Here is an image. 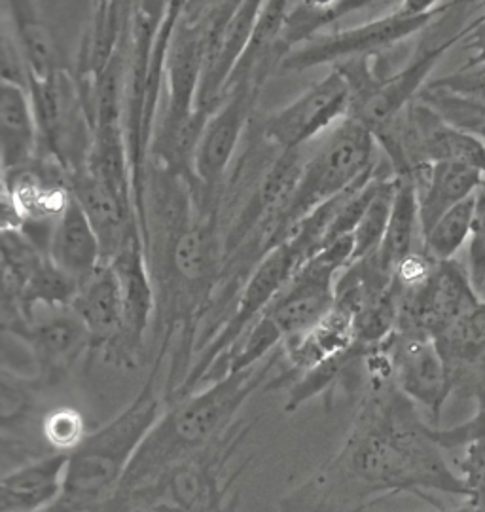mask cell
<instances>
[{"instance_id": "6da1fadb", "label": "cell", "mask_w": 485, "mask_h": 512, "mask_svg": "<svg viewBox=\"0 0 485 512\" xmlns=\"http://www.w3.org/2000/svg\"><path fill=\"white\" fill-rule=\"evenodd\" d=\"M431 429L396 387L370 389L338 456L302 490L304 501L311 512H338L396 494L427 501L429 492H442L467 499Z\"/></svg>"}, {"instance_id": "7a4b0ae2", "label": "cell", "mask_w": 485, "mask_h": 512, "mask_svg": "<svg viewBox=\"0 0 485 512\" xmlns=\"http://www.w3.org/2000/svg\"><path fill=\"white\" fill-rule=\"evenodd\" d=\"M281 357L283 348L260 365L232 372L207 389L169 404L146 435L118 492L99 512H108L127 497L154 486L167 473L209 448L234 423L239 408L252 393L266 387Z\"/></svg>"}, {"instance_id": "3957f363", "label": "cell", "mask_w": 485, "mask_h": 512, "mask_svg": "<svg viewBox=\"0 0 485 512\" xmlns=\"http://www.w3.org/2000/svg\"><path fill=\"white\" fill-rule=\"evenodd\" d=\"M163 361L165 351L158 349L139 395L69 454L65 490L46 512H99L116 495L146 435L163 414L158 387Z\"/></svg>"}, {"instance_id": "277c9868", "label": "cell", "mask_w": 485, "mask_h": 512, "mask_svg": "<svg viewBox=\"0 0 485 512\" xmlns=\"http://www.w3.org/2000/svg\"><path fill=\"white\" fill-rule=\"evenodd\" d=\"M306 150V165L273 234V249L287 243L292 228L315 207L338 198L378 173L376 135L353 118H343Z\"/></svg>"}, {"instance_id": "5b68a950", "label": "cell", "mask_w": 485, "mask_h": 512, "mask_svg": "<svg viewBox=\"0 0 485 512\" xmlns=\"http://www.w3.org/2000/svg\"><path fill=\"white\" fill-rule=\"evenodd\" d=\"M453 4L440 2H402L398 10L383 18L368 21L334 33H321L283 59L281 71L302 73L328 63H343L364 55L383 54L402 44L406 38L431 27L432 23L450 14Z\"/></svg>"}, {"instance_id": "8992f818", "label": "cell", "mask_w": 485, "mask_h": 512, "mask_svg": "<svg viewBox=\"0 0 485 512\" xmlns=\"http://www.w3.org/2000/svg\"><path fill=\"white\" fill-rule=\"evenodd\" d=\"M353 260V238L317 251L273 298L266 317L283 336V346L317 327L336 304V281Z\"/></svg>"}, {"instance_id": "52a82bcc", "label": "cell", "mask_w": 485, "mask_h": 512, "mask_svg": "<svg viewBox=\"0 0 485 512\" xmlns=\"http://www.w3.org/2000/svg\"><path fill=\"white\" fill-rule=\"evenodd\" d=\"M258 92L260 88L249 82L232 86L201 131L194 160L199 190L196 198L201 207L222 205L228 169L243 141Z\"/></svg>"}, {"instance_id": "ba28073f", "label": "cell", "mask_w": 485, "mask_h": 512, "mask_svg": "<svg viewBox=\"0 0 485 512\" xmlns=\"http://www.w3.org/2000/svg\"><path fill=\"white\" fill-rule=\"evenodd\" d=\"M480 302L468 272L453 260L436 262L425 281L410 289L400 287L398 332L436 340Z\"/></svg>"}, {"instance_id": "9c48e42d", "label": "cell", "mask_w": 485, "mask_h": 512, "mask_svg": "<svg viewBox=\"0 0 485 512\" xmlns=\"http://www.w3.org/2000/svg\"><path fill=\"white\" fill-rule=\"evenodd\" d=\"M351 90L338 69L311 84L260 126L262 139L281 154L302 150L349 116Z\"/></svg>"}, {"instance_id": "30bf717a", "label": "cell", "mask_w": 485, "mask_h": 512, "mask_svg": "<svg viewBox=\"0 0 485 512\" xmlns=\"http://www.w3.org/2000/svg\"><path fill=\"white\" fill-rule=\"evenodd\" d=\"M110 266L114 268L122 291V334L116 346L107 351L110 363L122 368L139 366L143 359L146 332L156 321V289L148 268L144 239H133L116 256Z\"/></svg>"}, {"instance_id": "8fae6325", "label": "cell", "mask_w": 485, "mask_h": 512, "mask_svg": "<svg viewBox=\"0 0 485 512\" xmlns=\"http://www.w3.org/2000/svg\"><path fill=\"white\" fill-rule=\"evenodd\" d=\"M391 355L396 389L412 403L427 408L432 420L438 421L450 397L451 378L436 342L429 336L396 330Z\"/></svg>"}, {"instance_id": "7c38bea8", "label": "cell", "mask_w": 485, "mask_h": 512, "mask_svg": "<svg viewBox=\"0 0 485 512\" xmlns=\"http://www.w3.org/2000/svg\"><path fill=\"white\" fill-rule=\"evenodd\" d=\"M12 334L29 344L40 374L50 382L61 380L80 353L91 348L90 332L72 308L57 310L46 321H35Z\"/></svg>"}, {"instance_id": "4fadbf2b", "label": "cell", "mask_w": 485, "mask_h": 512, "mask_svg": "<svg viewBox=\"0 0 485 512\" xmlns=\"http://www.w3.org/2000/svg\"><path fill=\"white\" fill-rule=\"evenodd\" d=\"M69 454L23 463L2 476L0 512H46L54 509L65 490Z\"/></svg>"}, {"instance_id": "5bb4252c", "label": "cell", "mask_w": 485, "mask_h": 512, "mask_svg": "<svg viewBox=\"0 0 485 512\" xmlns=\"http://www.w3.org/2000/svg\"><path fill=\"white\" fill-rule=\"evenodd\" d=\"M412 175L419 200L423 238L455 205L474 196L485 179L480 169L455 162L419 165L412 171Z\"/></svg>"}, {"instance_id": "9a60e30c", "label": "cell", "mask_w": 485, "mask_h": 512, "mask_svg": "<svg viewBox=\"0 0 485 512\" xmlns=\"http://www.w3.org/2000/svg\"><path fill=\"white\" fill-rule=\"evenodd\" d=\"M48 256L55 266L84 285L105 266L99 238L86 217L84 209L74 198L69 200L61 217L55 220L48 243Z\"/></svg>"}, {"instance_id": "2e32d148", "label": "cell", "mask_w": 485, "mask_h": 512, "mask_svg": "<svg viewBox=\"0 0 485 512\" xmlns=\"http://www.w3.org/2000/svg\"><path fill=\"white\" fill-rule=\"evenodd\" d=\"M40 158V131L29 90L0 86V160L2 175L35 164Z\"/></svg>"}, {"instance_id": "e0dca14e", "label": "cell", "mask_w": 485, "mask_h": 512, "mask_svg": "<svg viewBox=\"0 0 485 512\" xmlns=\"http://www.w3.org/2000/svg\"><path fill=\"white\" fill-rule=\"evenodd\" d=\"M72 311L90 332L91 348H114L122 334V291L116 272L105 264L82 287Z\"/></svg>"}, {"instance_id": "ac0fdd59", "label": "cell", "mask_w": 485, "mask_h": 512, "mask_svg": "<svg viewBox=\"0 0 485 512\" xmlns=\"http://www.w3.org/2000/svg\"><path fill=\"white\" fill-rule=\"evenodd\" d=\"M12 37L29 71V80H44L67 69L59 40L44 19L38 16L35 4L12 2Z\"/></svg>"}, {"instance_id": "d6986e66", "label": "cell", "mask_w": 485, "mask_h": 512, "mask_svg": "<svg viewBox=\"0 0 485 512\" xmlns=\"http://www.w3.org/2000/svg\"><path fill=\"white\" fill-rule=\"evenodd\" d=\"M417 234H421L419 220V200L415 190L414 175H396V194L391 219L387 226L385 239L376 253L379 266L395 277L398 266L415 253L414 243Z\"/></svg>"}, {"instance_id": "ffe728a7", "label": "cell", "mask_w": 485, "mask_h": 512, "mask_svg": "<svg viewBox=\"0 0 485 512\" xmlns=\"http://www.w3.org/2000/svg\"><path fill=\"white\" fill-rule=\"evenodd\" d=\"M368 2H349V0H328V2H296L288 6L283 31L279 37V52L283 59L311 38L321 35L324 27L336 23L343 16L366 8Z\"/></svg>"}, {"instance_id": "44dd1931", "label": "cell", "mask_w": 485, "mask_h": 512, "mask_svg": "<svg viewBox=\"0 0 485 512\" xmlns=\"http://www.w3.org/2000/svg\"><path fill=\"white\" fill-rule=\"evenodd\" d=\"M80 287L82 285L78 281H74L71 275L61 272L48 256L44 264L31 275L19 302V313L27 325H33V311L36 306H46L50 310L71 308L72 302L80 293Z\"/></svg>"}, {"instance_id": "7402d4cb", "label": "cell", "mask_w": 485, "mask_h": 512, "mask_svg": "<svg viewBox=\"0 0 485 512\" xmlns=\"http://www.w3.org/2000/svg\"><path fill=\"white\" fill-rule=\"evenodd\" d=\"M474 209L476 200L470 196L434 224L431 232L423 238V253L432 262H450L461 251L472 234Z\"/></svg>"}, {"instance_id": "603a6c76", "label": "cell", "mask_w": 485, "mask_h": 512, "mask_svg": "<svg viewBox=\"0 0 485 512\" xmlns=\"http://www.w3.org/2000/svg\"><path fill=\"white\" fill-rule=\"evenodd\" d=\"M395 194L396 175H389V177L383 179L376 198L366 209L357 230L351 236L353 238V260H351V264L378 253L379 247L385 239V234H387V226H389L393 203H395Z\"/></svg>"}, {"instance_id": "cb8c5ba5", "label": "cell", "mask_w": 485, "mask_h": 512, "mask_svg": "<svg viewBox=\"0 0 485 512\" xmlns=\"http://www.w3.org/2000/svg\"><path fill=\"white\" fill-rule=\"evenodd\" d=\"M451 469L465 486L468 503L485 507V435L467 442L450 458Z\"/></svg>"}, {"instance_id": "d4e9b609", "label": "cell", "mask_w": 485, "mask_h": 512, "mask_svg": "<svg viewBox=\"0 0 485 512\" xmlns=\"http://www.w3.org/2000/svg\"><path fill=\"white\" fill-rule=\"evenodd\" d=\"M44 439L59 454H72L88 439L84 418L74 408H57L44 420Z\"/></svg>"}, {"instance_id": "484cf974", "label": "cell", "mask_w": 485, "mask_h": 512, "mask_svg": "<svg viewBox=\"0 0 485 512\" xmlns=\"http://www.w3.org/2000/svg\"><path fill=\"white\" fill-rule=\"evenodd\" d=\"M476 209L470 234V253H468V277L478 294L485 302V179L474 194Z\"/></svg>"}, {"instance_id": "4316f807", "label": "cell", "mask_w": 485, "mask_h": 512, "mask_svg": "<svg viewBox=\"0 0 485 512\" xmlns=\"http://www.w3.org/2000/svg\"><path fill=\"white\" fill-rule=\"evenodd\" d=\"M0 71H2V82L14 84L19 88L29 90V71L23 61V55L19 52L18 44L6 29L2 31L0 40Z\"/></svg>"}, {"instance_id": "83f0119b", "label": "cell", "mask_w": 485, "mask_h": 512, "mask_svg": "<svg viewBox=\"0 0 485 512\" xmlns=\"http://www.w3.org/2000/svg\"><path fill=\"white\" fill-rule=\"evenodd\" d=\"M465 40H467V46L472 52V57L468 59L467 65L485 63V14L482 18L470 23V31H468Z\"/></svg>"}, {"instance_id": "f1b7e54d", "label": "cell", "mask_w": 485, "mask_h": 512, "mask_svg": "<svg viewBox=\"0 0 485 512\" xmlns=\"http://www.w3.org/2000/svg\"><path fill=\"white\" fill-rule=\"evenodd\" d=\"M127 512H184L179 509L177 505L173 503H167V501H160V499H154V501H144L139 503L135 507H131Z\"/></svg>"}, {"instance_id": "f546056e", "label": "cell", "mask_w": 485, "mask_h": 512, "mask_svg": "<svg viewBox=\"0 0 485 512\" xmlns=\"http://www.w3.org/2000/svg\"><path fill=\"white\" fill-rule=\"evenodd\" d=\"M478 137H480V139H482V141H484V143H485V131H484V133H480V135H478Z\"/></svg>"}]
</instances>
